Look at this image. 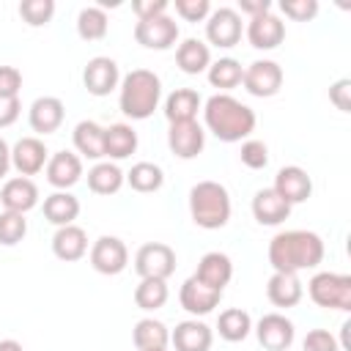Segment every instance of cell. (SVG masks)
Segmentation results:
<instances>
[{
  "mask_svg": "<svg viewBox=\"0 0 351 351\" xmlns=\"http://www.w3.org/2000/svg\"><path fill=\"white\" fill-rule=\"evenodd\" d=\"M302 296H304V285L299 282L296 274H280V271H274L269 277V282H266V299L274 307H282V310L296 307L302 302Z\"/></svg>",
  "mask_w": 351,
  "mask_h": 351,
  "instance_id": "obj_26",
  "label": "cell"
},
{
  "mask_svg": "<svg viewBox=\"0 0 351 351\" xmlns=\"http://www.w3.org/2000/svg\"><path fill=\"white\" fill-rule=\"evenodd\" d=\"M137 132L129 123H110L104 129V156L107 159H129L137 151Z\"/></svg>",
  "mask_w": 351,
  "mask_h": 351,
  "instance_id": "obj_29",
  "label": "cell"
},
{
  "mask_svg": "<svg viewBox=\"0 0 351 351\" xmlns=\"http://www.w3.org/2000/svg\"><path fill=\"white\" fill-rule=\"evenodd\" d=\"M239 159H241V165L250 167V170H263V167L269 165V148H266L263 140H252V137H247V140L241 143Z\"/></svg>",
  "mask_w": 351,
  "mask_h": 351,
  "instance_id": "obj_40",
  "label": "cell"
},
{
  "mask_svg": "<svg viewBox=\"0 0 351 351\" xmlns=\"http://www.w3.org/2000/svg\"><path fill=\"white\" fill-rule=\"evenodd\" d=\"M302 351H340V346L329 329H310L302 340Z\"/></svg>",
  "mask_w": 351,
  "mask_h": 351,
  "instance_id": "obj_43",
  "label": "cell"
},
{
  "mask_svg": "<svg viewBox=\"0 0 351 351\" xmlns=\"http://www.w3.org/2000/svg\"><path fill=\"white\" fill-rule=\"evenodd\" d=\"M8 167H11V148H8V143L0 137V181L8 176Z\"/></svg>",
  "mask_w": 351,
  "mask_h": 351,
  "instance_id": "obj_49",
  "label": "cell"
},
{
  "mask_svg": "<svg viewBox=\"0 0 351 351\" xmlns=\"http://www.w3.org/2000/svg\"><path fill=\"white\" fill-rule=\"evenodd\" d=\"M203 121L206 129L222 143H241L255 132V110L244 101L233 99L230 93H214L203 101Z\"/></svg>",
  "mask_w": 351,
  "mask_h": 351,
  "instance_id": "obj_2",
  "label": "cell"
},
{
  "mask_svg": "<svg viewBox=\"0 0 351 351\" xmlns=\"http://www.w3.org/2000/svg\"><path fill=\"white\" fill-rule=\"evenodd\" d=\"M71 143L80 159H104V126H99L96 121H80L71 132Z\"/></svg>",
  "mask_w": 351,
  "mask_h": 351,
  "instance_id": "obj_24",
  "label": "cell"
},
{
  "mask_svg": "<svg viewBox=\"0 0 351 351\" xmlns=\"http://www.w3.org/2000/svg\"><path fill=\"white\" fill-rule=\"evenodd\" d=\"M132 343L137 351H148V348H167L170 343V329L156 321V318H140L132 329Z\"/></svg>",
  "mask_w": 351,
  "mask_h": 351,
  "instance_id": "obj_33",
  "label": "cell"
},
{
  "mask_svg": "<svg viewBox=\"0 0 351 351\" xmlns=\"http://www.w3.org/2000/svg\"><path fill=\"white\" fill-rule=\"evenodd\" d=\"M22 88V71L16 66H0V99H16Z\"/></svg>",
  "mask_w": 351,
  "mask_h": 351,
  "instance_id": "obj_44",
  "label": "cell"
},
{
  "mask_svg": "<svg viewBox=\"0 0 351 351\" xmlns=\"http://www.w3.org/2000/svg\"><path fill=\"white\" fill-rule=\"evenodd\" d=\"M200 110H203V99H200V93L192 90V88H176V90L165 99V118H167L170 123L195 121Z\"/></svg>",
  "mask_w": 351,
  "mask_h": 351,
  "instance_id": "obj_27",
  "label": "cell"
},
{
  "mask_svg": "<svg viewBox=\"0 0 351 351\" xmlns=\"http://www.w3.org/2000/svg\"><path fill=\"white\" fill-rule=\"evenodd\" d=\"M167 148L178 159H195L206 148V132L197 121H184V123H170L167 129Z\"/></svg>",
  "mask_w": 351,
  "mask_h": 351,
  "instance_id": "obj_15",
  "label": "cell"
},
{
  "mask_svg": "<svg viewBox=\"0 0 351 351\" xmlns=\"http://www.w3.org/2000/svg\"><path fill=\"white\" fill-rule=\"evenodd\" d=\"M280 11L293 22H310L318 14V0H282Z\"/></svg>",
  "mask_w": 351,
  "mask_h": 351,
  "instance_id": "obj_42",
  "label": "cell"
},
{
  "mask_svg": "<svg viewBox=\"0 0 351 351\" xmlns=\"http://www.w3.org/2000/svg\"><path fill=\"white\" fill-rule=\"evenodd\" d=\"M148 351H167V348H148Z\"/></svg>",
  "mask_w": 351,
  "mask_h": 351,
  "instance_id": "obj_51",
  "label": "cell"
},
{
  "mask_svg": "<svg viewBox=\"0 0 351 351\" xmlns=\"http://www.w3.org/2000/svg\"><path fill=\"white\" fill-rule=\"evenodd\" d=\"M291 208L271 186L266 189H258L255 197H252V217L258 225H266V228H274V225H282L288 217H291Z\"/></svg>",
  "mask_w": 351,
  "mask_h": 351,
  "instance_id": "obj_23",
  "label": "cell"
},
{
  "mask_svg": "<svg viewBox=\"0 0 351 351\" xmlns=\"http://www.w3.org/2000/svg\"><path fill=\"white\" fill-rule=\"evenodd\" d=\"M176 63L184 74H203L211 66V49L200 38H184L176 47Z\"/></svg>",
  "mask_w": 351,
  "mask_h": 351,
  "instance_id": "obj_28",
  "label": "cell"
},
{
  "mask_svg": "<svg viewBox=\"0 0 351 351\" xmlns=\"http://www.w3.org/2000/svg\"><path fill=\"white\" fill-rule=\"evenodd\" d=\"M206 77L211 88H219V93H228L230 88L241 85L244 66L236 58H219V60H211V66L206 69Z\"/></svg>",
  "mask_w": 351,
  "mask_h": 351,
  "instance_id": "obj_34",
  "label": "cell"
},
{
  "mask_svg": "<svg viewBox=\"0 0 351 351\" xmlns=\"http://www.w3.org/2000/svg\"><path fill=\"white\" fill-rule=\"evenodd\" d=\"M0 206L3 211H16V214H27L30 208L38 206V186L33 178L16 176L8 178L0 189Z\"/></svg>",
  "mask_w": 351,
  "mask_h": 351,
  "instance_id": "obj_19",
  "label": "cell"
},
{
  "mask_svg": "<svg viewBox=\"0 0 351 351\" xmlns=\"http://www.w3.org/2000/svg\"><path fill=\"white\" fill-rule=\"evenodd\" d=\"M170 343L176 351H208L214 343V332L208 324L189 318V321L176 324V329L170 332Z\"/></svg>",
  "mask_w": 351,
  "mask_h": 351,
  "instance_id": "obj_22",
  "label": "cell"
},
{
  "mask_svg": "<svg viewBox=\"0 0 351 351\" xmlns=\"http://www.w3.org/2000/svg\"><path fill=\"white\" fill-rule=\"evenodd\" d=\"M239 11L252 19V16H258V14L271 11V3H269V0H239Z\"/></svg>",
  "mask_w": 351,
  "mask_h": 351,
  "instance_id": "obj_48",
  "label": "cell"
},
{
  "mask_svg": "<svg viewBox=\"0 0 351 351\" xmlns=\"http://www.w3.org/2000/svg\"><path fill=\"white\" fill-rule=\"evenodd\" d=\"M271 189H274L288 206H296V203H304V200L313 195V178L307 176L304 167H299V165H285V167L277 170Z\"/></svg>",
  "mask_w": 351,
  "mask_h": 351,
  "instance_id": "obj_14",
  "label": "cell"
},
{
  "mask_svg": "<svg viewBox=\"0 0 351 351\" xmlns=\"http://www.w3.org/2000/svg\"><path fill=\"white\" fill-rule=\"evenodd\" d=\"M82 85L90 96H110L118 85H121V69L112 58L107 55H96L85 63L82 69Z\"/></svg>",
  "mask_w": 351,
  "mask_h": 351,
  "instance_id": "obj_12",
  "label": "cell"
},
{
  "mask_svg": "<svg viewBox=\"0 0 351 351\" xmlns=\"http://www.w3.org/2000/svg\"><path fill=\"white\" fill-rule=\"evenodd\" d=\"M110 30V16L99 5H85L77 14V36L82 41H101Z\"/></svg>",
  "mask_w": 351,
  "mask_h": 351,
  "instance_id": "obj_35",
  "label": "cell"
},
{
  "mask_svg": "<svg viewBox=\"0 0 351 351\" xmlns=\"http://www.w3.org/2000/svg\"><path fill=\"white\" fill-rule=\"evenodd\" d=\"M88 261L99 274L115 277L129 266V250L118 236H99L88 250Z\"/></svg>",
  "mask_w": 351,
  "mask_h": 351,
  "instance_id": "obj_7",
  "label": "cell"
},
{
  "mask_svg": "<svg viewBox=\"0 0 351 351\" xmlns=\"http://www.w3.org/2000/svg\"><path fill=\"white\" fill-rule=\"evenodd\" d=\"M307 296L313 304L324 310H351V274H337V271H318L307 282Z\"/></svg>",
  "mask_w": 351,
  "mask_h": 351,
  "instance_id": "obj_5",
  "label": "cell"
},
{
  "mask_svg": "<svg viewBox=\"0 0 351 351\" xmlns=\"http://www.w3.org/2000/svg\"><path fill=\"white\" fill-rule=\"evenodd\" d=\"M134 271L140 274V280L151 277V280H167L176 271V252L170 244L165 241H148L137 250L134 255Z\"/></svg>",
  "mask_w": 351,
  "mask_h": 351,
  "instance_id": "obj_6",
  "label": "cell"
},
{
  "mask_svg": "<svg viewBox=\"0 0 351 351\" xmlns=\"http://www.w3.org/2000/svg\"><path fill=\"white\" fill-rule=\"evenodd\" d=\"M167 296H170L167 280H151V277H145V280H140L137 288H134V304H137L140 310H145V313H154V310L165 307Z\"/></svg>",
  "mask_w": 351,
  "mask_h": 351,
  "instance_id": "obj_37",
  "label": "cell"
},
{
  "mask_svg": "<svg viewBox=\"0 0 351 351\" xmlns=\"http://www.w3.org/2000/svg\"><path fill=\"white\" fill-rule=\"evenodd\" d=\"M217 332H219V337L228 340V343H241V340H247L250 332H252V318H250V313L241 310V307H228V310H222L219 318H217Z\"/></svg>",
  "mask_w": 351,
  "mask_h": 351,
  "instance_id": "obj_32",
  "label": "cell"
},
{
  "mask_svg": "<svg viewBox=\"0 0 351 351\" xmlns=\"http://www.w3.org/2000/svg\"><path fill=\"white\" fill-rule=\"evenodd\" d=\"M47 162H49V151L41 137H22L11 148V167L25 178L41 173Z\"/></svg>",
  "mask_w": 351,
  "mask_h": 351,
  "instance_id": "obj_13",
  "label": "cell"
},
{
  "mask_svg": "<svg viewBox=\"0 0 351 351\" xmlns=\"http://www.w3.org/2000/svg\"><path fill=\"white\" fill-rule=\"evenodd\" d=\"M19 112H22V101H19V96H16V99H0V129L16 123Z\"/></svg>",
  "mask_w": 351,
  "mask_h": 351,
  "instance_id": "obj_47",
  "label": "cell"
},
{
  "mask_svg": "<svg viewBox=\"0 0 351 351\" xmlns=\"http://www.w3.org/2000/svg\"><path fill=\"white\" fill-rule=\"evenodd\" d=\"M19 16L30 27L49 25L55 16V0H22L19 3Z\"/></svg>",
  "mask_w": 351,
  "mask_h": 351,
  "instance_id": "obj_38",
  "label": "cell"
},
{
  "mask_svg": "<svg viewBox=\"0 0 351 351\" xmlns=\"http://www.w3.org/2000/svg\"><path fill=\"white\" fill-rule=\"evenodd\" d=\"M206 38H208V44H214L219 49L236 47L241 41V14L228 5L214 8L206 19Z\"/></svg>",
  "mask_w": 351,
  "mask_h": 351,
  "instance_id": "obj_10",
  "label": "cell"
},
{
  "mask_svg": "<svg viewBox=\"0 0 351 351\" xmlns=\"http://www.w3.org/2000/svg\"><path fill=\"white\" fill-rule=\"evenodd\" d=\"M329 101L340 110V112H348L351 110V80H337L329 85Z\"/></svg>",
  "mask_w": 351,
  "mask_h": 351,
  "instance_id": "obj_45",
  "label": "cell"
},
{
  "mask_svg": "<svg viewBox=\"0 0 351 351\" xmlns=\"http://www.w3.org/2000/svg\"><path fill=\"white\" fill-rule=\"evenodd\" d=\"M241 85L250 96L255 99H271L280 93L282 88V69L280 63L274 60H252L247 69H244V77H241Z\"/></svg>",
  "mask_w": 351,
  "mask_h": 351,
  "instance_id": "obj_9",
  "label": "cell"
},
{
  "mask_svg": "<svg viewBox=\"0 0 351 351\" xmlns=\"http://www.w3.org/2000/svg\"><path fill=\"white\" fill-rule=\"evenodd\" d=\"M192 222L203 230H219L230 219V192L219 181H197L189 189Z\"/></svg>",
  "mask_w": 351,
  "mask_h": 351,
  "instance_id": "obj_4",
  "label": "cell"
},
{
  "mask_svg": "<svg viewBox=\"0 0 351 351\" xmlns=\"http://www.w3.org/2000/svg\"><path fill=\"white\" fill-rule=\"evenodd\" d=\"M134 41L145 49H156L165 52L170 47H176L178 41V22L167 14L154 16V19H137L134 25Z\"/></svg>",
  "mask_w": 351,
  "mask_h": 351,
  "instance_id": "obj_8",
  "label": "cell"
},
{
  "mask_svg": "<svg viewBox=\"0 0 351 351\" xmlns=\"http://www.w3.org/2000/svg\"><path fill=\"white\" fill-rule=\"evenodd\" d=\"M52 252H55V258H60L66 263H74V261L85 258L88 255V233L80 225L58 228L55 236H52Z\"/></svg>",
  "mask_w": 351,
  "mask_h": 351,
  "instance_id": "obj_25",
  "label": "cell"
},
{
  "mask_svg": "<svg viewBox=\"0 0 351 351\" xmlns=\"http://www.w3.org/2000/svg\"><path fill=\"white\" fill-rule=\"evenodd\" d=\"M282 38H285V22L271 11L258 14L247 22V41L255 49H263V52L277 49L282 44Z\"/></svg>",
  "mask_w": 351,
  "mask_h": 351,
  "instance_id": "obj_16",
  "label": "cell"
},
{
  "mask_svg": "<svg viewBox=\"0 0 351 351\" xmlns=\"http://www.w3.org/2000/svg\"><path fill=\"white\" fill-rule=\"evenodd\" d=\"M173 8L184 22H206L208 14H211V3L208 0H176Z\"/></svg>",
  "mask_w": 351,
  "mask_h": 351,
  "instance_id": "obj_41",
  "label": "cell"
},
{
  "mask_svg": "<svg viewBox=\"0 0 351 351\" xmlns=\"http://www.w3.org/2000/svg\"><path fill=\"white\" fill-rule=\"evenodd\" d=\"M324 239L313 230H280L269 241V263L280 274H299L324 261Z\"/></svg>",
  "mask_w": 351,
  "mask_h": 351,
  "instance_id": "obj_1",
  "label": "cell"
},
{
  "mask_svg": "<svg viewBox=\"0 0 351 351\" xmlns=\"http://www.w3.org/2000/svg\"><path fill=\"white\" fill-rule=\"evenodd\" d=\"M219 299H222V291H211V288H206L203 282H197L195 277H186V280L181 282V291H178L181 307H184L189 315H195V318L214 313V307L219 304Z\"/></svg>",
  "mask_w": 351,
  "mask_h": 351,
  "instance_id": "obj_21",
  "label": "cell"
},
{
  "mask_svg": "<svg viewBox=\"0 0 351 351\" xmlns=\"http://www.w3.org/2000/svg\"><path fill=\"white\" fill-rule=\"evenodd\" d=\"M80 217V200L71 192H52L44 197V219L52 222L55 228L63 225H74V219Z\"/></svg>",
  "mask_w": 351,
  "mask_h": 351,
  "instance_id": "obj_30",
  "label": "cell"
},
{
  "mask_svg": "<svg viewBox=\"0 0 351 351\" xmlns=\"http://www.w3.org/2000/svg\"><path fill=\"white\" fill-rule=\"evenodd\" d=\"M63 118H66V104L58 99V96H38L30 110H27V123L36 134H52L63 126Z\"/></svg>",
  "mask_w": 351,
  "mask_h": 351,
  "instance_id": "obj_17",
  "label": "cell"
},
{
  "mask_svg": "<svg viewBox=\"0 0 351 351\" xmlns=\"http://www.w3.org/2000/svg\"><path fill=\"white\" fill-rule=\"evenodd\" d=\"M197 282H203L206 288L211 291H225V285L230 282L233 277V261L225 255V252H206L200 261H197V269L192 274Z\"/></svg>",
  "mask_w": 351,
  "mask_h": 351,
  "instance_id": "obj_20",
  "label": "cell"
},
{
  "mask_svg": "<svg viewBox=\"0 0 351 351\" xmlns=\"http://www.w3.org/2000/svg\"><path fill=\"white\" fill-rule=\"evenodd\" d=\"M170 3L167 0H134L132 3V11L137 19H154V16H162L167 14Z\"/></svg>",
  "mask_w": 351,
  "mask_h": 351,
  "instance_id": "obj_46",
  "label": "cell"
},
{
  "mask_svg": "<svg viewBox=\"0 0 351 351\" xmlns=\"http://www.w3.org/2000/svg\"><path fill=\"white\" fill-rule=\"evenodd\" d=\"M126 184L140 192V195H148V192H159L162 184H165V170L154 162H137L132 165V170L126 173Z\"/></svg>",
  "mask_w": 351,
  "mask_h": 351,
  "instance_id": "obj_36",
  "label": "cell"
},
{
  "mask_svg": "<svg viewBox=\"0 0 351 351\" xmlns=\"http://www.w3.org/2000/svg\"><path fill=\"white\" fill-rule=\"evenodd\" d=\"M126 184V173L115 162H96L88 170V189L93 195H115Z\"/></svg>",
  "mask_w": 351,
  "mask_h": 351,
  "instance_id": "obj_31",
  "label": "cell"
},
{
  "mask_svg": "<svg viewBox=\"0 0 351 351\" xmlns=\"http://www.w3.org/2000/svg\"><path fill=\"white\" fill-rule=\"evenodd\" d=\"M118 107L132 121H145L162 101V80L151 69H132L121 77L118 85Z\"/></svg>",
  "mask_w": 351,
  "mask_h": 351,
  "instance_id": "obj_3",
  "label": "cell"
},
{
  "mask_svg": "<svg viewBox=\"0 0 351 351\" xmlns=\"http://www.w3.org/2000/svg\"><path fill=\"white\" fill-rule=\"evenodd\" d=\"M258 343L266 348V351H288L293 346V337H296V329H293V321L285 318L282 313H266L258 318V324L252 326Z\"/></svg>",
  "mask_w": 351,
  "mask_h": 351,
  "instance_id": "obj_11",
  "label": "cell"
},
{
  "mask_svg": "<svg viewBox=\"0 0 351 351\" xmlns=\"http://www.w3.org/2000/svg\"><path fill=\"white\" fill-rule=\"evenodd\" d=\"M44 173H47V181L58 192H69L82 178V159L74 151H58L49 156Z\"/></svg>",
  "mask_w": 351,
  "mask_h": 351,
  "instance_id": "obj_18",
  "label": "cell"
},
{
  "mask_svg": "<svg viewBox=\"0 0 351 351\" xmlns=\"http://www.w3.org/2000/svg\"><path fill=\"white\" fill-rule=\"evenodd\" d=\"M0 351H25V348H22V343L8 337V340H0Z\"/></svg>",
  "mask_w": 351,
  "mask_h": 351,
  "instance_id": "obj_50",
  "label": "cell"
},
{
  "mask_svg": "<svg viewBox=\"0 0 351 351\" xmlns=\"http://www.w3.org/2000/svg\"><path fill=\"white\" fill-rule=\"evenodd\" d=\"M27 236V219L16 211H0V244L14 247Z\"/></svg>",
  "mask_w": 351,
  "mask_h": 351,
  "instance_id": "obj_39",
  "label": "cell"
}]
</instances>
